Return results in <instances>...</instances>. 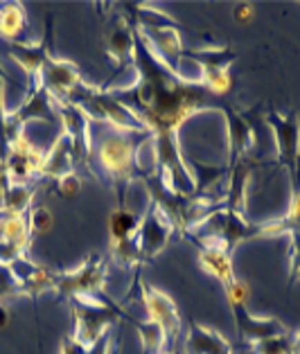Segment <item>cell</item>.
I'll list each match as a JSON object with an SVG mask.
<instances>
[{
	"label": "cell",
	"mask_w": 300,
	"mask_h": 354,
	"mask_svg": "<svg viewBox=\"0 0 300 354\" xmlns=\"http://www.w3.org/2000/svg\"><path fill=\"white\" fill-rule=\"evenodd\" d=\"M133 66L138 80L129 88L109 91L122 106L142 122L151 138H178L181 129L194 113L205 109L221 111L228 106L201 82H187L176 71L160 62L149 41L133 25Z\"/></svg>",
	"instance_id": "6da1fadb"
},
{
	"label": "cell",
	"mask_w": 300,
	"mask_h": 354,
	"mask_svg": "<svg viewBox=\"0 0 300 354\" xmlns=\"http://www.w3.org/2000/svg\"><path fill=\"white\" fill-rule=\"evenodd\" d=\"M149 140L151 133H122L115 129L102 138L97 147V165L104 174V183L115 187L118 208H124V192L131 185V180L142 176L138 162H135V153H138L140 145Z\"/></svg>",
	"instance_id": "7a4b0ae2"
},
{
	"label": "cell",
	"mask_w": 300,
	"mask_h": 354,
	"mask_svg": "<svg viewBox=\"0 0 300 354\" xmlns=\"http://www.w3.org/2000/svg\"><path fill=\"white\" fill-rule=\"evenodd\" d=\"M104 284H106V260L100 253H93L75 271L59 273L55 291L68 300L106 302L100 298L102 291H104Z\"/></svg>",
	"instance_id": "3957f363"
},
{
	"label": "cell",
	"mask_w": 300,
	"mask_h": 354,
	"mask_svg": "<svg viewBox=\"0 0 300 354\" xmlns=\"http://www.w3.org/2000/svg\"><path fill=\"white\" fill-rule=\"evenodd\" d=\"M71 309L75 314L73 339L79 343L82 348H91V345L104 332H109V327L120 318V312L113 305H109V302L71 300Z\"/></svg>",
	"instance_id": "277c9868"
},
{
	"label": "cell",
	"mask_w": 300,
	"mask_h": 354,
	"mask_svg": "<svg viewBox=\"0 0 300 354\" xmlns=\"http://www.w3.org/2000/svg\"><path fill=\"white\" fill-rule=\"evenodd\" d=\"M187 59H194L196 64L203 68V77L201 84L208 88L210 93H214L217 97H224V95L230 93V73L228 68L233 66V62L237 59V53L230 46H221V48H205L199 50V53H185Z\"/></svg>",
	"instance_id": "5b68a950"
},
{
	"label": "cell",
	"mask_w": 300,
	"mask_h": 354,
	"mask_svg": "<svg viewBox=\"0 0 300 354\" xmlns=\"http://www.w3.org/2000/svg\"><path fill=\"white\" fill-rule=\"evenodd\" d=\"M264 122L271 127L273 136H276V147H278V167H287L294 171L298 160H300V118L296 111H289L287 115H280L276 109H269L262 115Z\"/></svg>",
	"instance_id": "8992f818"
},
{
	"label": "cell",
	"mask_w": 300,
	"mask_h": 354,
	"mask_svg": "<svg viewBox=\"0 0 300 354\" xmlns=\"http://www.w3.org/2000/svg\"><path fill=\"white\" fill-rule=\"evenodd\" d=\"M140 293L144 309L149 314V321L162 327L167 339V350L178 348V334H181V314H178L176 302L171 300L167 293L158 291L156 287H151L147 282H140Z\"/></svg>",
	"instance_id": "52a82bcc"
},
{
	"label": "cell",
	"mask_w": 300,
	"mask_h": 354,
	"mask_svg": "<svg viewBox=\"0 0 300 354\" xmlns=\"http://www.w3.org/2000/svg\"><path fill=\"white\" fill-rule=\"evenodd\" d=\"M174 232L176 228H174V223H171V219L151 201L147 212L142 214L140 230H138V235H135V241H138V246H140L142 262H151L153 257L169 244Z\"/></svg>",
	"instance_id": "ba28073f"
},
{
	"label": "cell",
	"mask_w": 300,
	"mask_h": 354,
	"mask_svg": "<svg viewBox=\"0 0 300 354\" xmlns=\"http://www.w3.org/2000/svg\"><path fill=\"white\" fill-rule=\"evenodd\" d=\"M30 223L28 217H5L0 219V264L12 266L19 260H28L30 248Z\"/></svg>",
	"instance_id": "9c48e42d"
},
{
	"label": "cell",
	"mask_w": 300,
	"mask_h": 354,
	"mask_svg": "<svg viewBox=\"0 0 300 354\" xmlns=\"http://www.w3.org/2000/svg\"><path fill=\"white\" fill-rule=\"evenodd\" d=\"M79 82L82 77L77 66L64 62V59H48V64L41 71V84L50 95V100H55V104H66Z\"/></svg>",
	"instance_id": "30bf717a"
},
{
	"label": "cell",
	"mask_w": 300,
	"mask_h": 354,
	"mask_svg": "<svg viewBox=\"0 0 300 354\" xmlns=\"http://www.w3.org/2000/svg\"><path fill=\"white\" fill-rule=\"evenodd\" d=\"M230 312H233L235 327L242 341L257 343L264 339H273V336L289 334L285 323L278 321L276 316H253L248 314L246 305H230Z\"/></svg>",
	"instance_id": "8fae6325"
},
{
	"label": "cell",
	"mask_w": 300,
	"mask_h": 354,
	"mask_svg": "<svg viewBox=\"0 0 300 354\" xmlns=\"http://www.w3.org/2000/svg\"><path fill=\"white\" fill-rule=\"evenodd\" d=\"M59 115L64 120V131L73 140V167L75 165H88L91 160V136H88V122L82 109L73 104H57Z\"/></svg>",
	"instance_id": "7c38bea8"
},
{
	"label": "cell",
	"mask_w": 300,
	"mask_h": 354,
	"mask_svg": "<svg viewBox=\"0 0 300 354\" xmlns=\"http://www.w3.org/2000/svg\"><path fill=\"white\" fill-rule=\"evenodd\" d=\"M50 41H53V30H50V16H48V28H46V37H43V41H39V43H19V41L10 43V57L19 66H23V71L28 73L30 84L41 80L43 66H46L48 59H50Z\"/></svg>",
	"instance_id": "4fadbf2b"
},
{
	"label": "cell",
	"mask_w": 300,
	"mask_h": 354,
	"mask_svg": "<svg viewBox=\"0 0 300 354\" xmlns=\"http://www.w3.org/2000/svg\"><path fill=\"white\" fill-rule=\"evenodd\" d=\"M106 53L115 62V73L133 64V23L129 16H115L109 25Z\"/></svg>",
	"instance_id": "5bb4252c"
},
{
	"label": "cell",
	"mask_w": 300,
	"mask_h": 354,
	"mask_svg": "<svg viewBox=\"0 0 300 354\" xmlns=\"http://www.w3.org/2000/svg\"><path fill=\"white\" fill-rule=\"evenodd\" d=\"M224 118L228 129V167H233L235 162L244 160L246 151L255 145V136L244 115H239L230 104L224 109Z\"/></svg>",
	"instance_id": "9a60e30c"
},
{
	"label": "cell",
	"mask_w": 300,
	"mask_h": 354,
	"mask_svg": "<svg viewBox=\"0 0 300 354\" xmlns=\"http://www.w3.org/2000/svg\"><path fill=\"white\" fill-rule=\"evenodd\" d=\"M12 271L21 284L23 296L34 298L46 291H55V287H57V273L46 269V266H37L28 260H19L12 264Z\"/></svg>",
	"instance_id": "2e32d148"
},
{
	"label": "cell",
	"mask_w": 300,
	"mask_h": 354,
	"mask_svg": "<svg viewBox=\"0 0 300 354\" xmlns=\"http://www.w3.org/2000/svg\"><path fill=\"white\" fill-rule=\"evenodd\" d=\"M138 28V25H135ZM142 37L149 41L151 50L156 53L160 62H165L171 71H176V64L181 62V34L176 28H138ZM178 73V71H176Z\"/></svg>",
	"instance_id": "e0dca14e"
},
{
	"label": "cell",
	"mask_w": 300,
	"mask_h": 354,
	"mask_svg": "<svg viewBox=\"0 0 300 354\" xmlns=\"http://www.w3.org/2000/svg\"><path fill=\"white\" fill-rule=\"evenodd\" d=\"M183 354H233V348L217 330L192 321L183 343Z\"/></svg>",
	"instance_id": "ac0fdd59"
},
{
	"label": "cell",
	"mask_w": 300,
	"mask_h": 354,
	"mask_svg": "<svg viewBox=\"0 0 300 354\" xmlns=\"http://www.w3.org/2000/svg\"><path fill=\"white\" fill-rule=\"evenodd\" d=\"M73 171V140L66 131L57 138L53 149L43 153L39 176H50V178H62Z\"/></svg>",
	"instance_id": "d6986e66"
},
{
	"label": "cell",
	"mask_w": 300,
	"mask_h": 354,
	"mask_svg": "<svg viewBox=\"0 0 300 354\" xmlns=\"http://www.w3.org/2000/svg\"><path fill=\"white\" fill-rule=\"evenodd\" d=\"M230 169V183H228V192L221 201V208L228 210V212H235V214H242L246 212V180L248 174H251V165L246 160H239L235 162Z\"/></svg>",
	"instance_id": "ffe728a7"
},
{
	"label": "cell",
	"mask_w": 300,
	"mask_h": 354,
	"mask_svg": "<svg viewBox=\"0 0 300 354\" xmlns=\"http://www.w3.org/2000/svg\"><path fill=\"white\" fill-rule=\"evenodd\" d=\"M199 262H201V269L205 273L214 275L224 289L235 280L233 262H230L228 250L219 248V246H199Z\"/></svg>",
	"instance_id": "44dd1931"
},
{
	"label": "cell",
	"mask_w": 300,
	"mask_h": 354,
	"mask_svg": "<svg viewBox=\"0 0 300 354\" xmlns=\"http://www.w3.org/2000/svg\"><path fill=\"white\" fill-rule=\"evenodd\" d=\"M34 194H37L34 185H7L0 196V219L25 214L30 210Z\"/></svg>",
	"instance_id": "7402d4cb"
},
{
	"label": "cell",
	"mask_w": 300,
	"mask_h": 354,
	"mask_svg": "<svg viewBox=\"0 0 300 354\" xmlns=\"http://www.w3.org/2000/svg\"><path fill=\"white\" fill-rule=\"evenodd\" d=\"M111 260L122 269H133V266L142 264L140 246L135 237H124V239H111Z\"/></svg>",
	"instance_id": "603a6c76"
},
{
	"label": "cell",
	"mask_w": 300,
	"mask_h": 354,
	"mask_svg": "<svg viewBox=\"0 0 300 354\" xmlns=\"http://www.w3.org/2000/svg\"><path fill=\"white\" fill-rule=\"evenodd\" d=\"M142 214H133L126 208H118L109 219V230L111 239H124V237H135L140 230Z\"/></svg>",
	"instance_id": "cb8c5ba5"
},
{
	"label": "cell",
	"mask_w": 300,
	"mask_h": 354,
	"mask_svg": "<svg viewBox=\"0 0 300 354\" xmlns=\"http://www.w3.org/2000/svg\"><path fill=\"white\" fill-rule=\"evenodd\" d=\"M133 327L138 330L140 334V341H142V348H144V354H158L162 350H167V339H165V332H162V327L156 325L153 321H131Z\"/></svg>",
	"instance_id": "d4e9b609"
},
{
	"label": "cell",
	"mask_w": 300,
	"mask_h": 354,
	"mask_svg": "<svg viewBox=\"0 0 300 354\" xmlns=\"http://www.w3.org/2000/svg\"><path fill=\"white\" fill-rule=\"evenodd\" d=\"M25 28V10L21 5H5L0 10V37L7 41H16Z\"/></svg>",
	"instance_id": "484cf974"
},
{
	"label": "cell",
	"mask_w": 300,
	"mask_h": 354,
	"mask_svg": "<svg viewBox=\"0 0 300 354\" xmlns=\"http://www.w3.org/2000/svg\"><path fill=\"white\" fill-rule=\"evenodd\" d=\"M291 178V201H289V212L285 217H280L282 223H285L287 235L294 230H300V160L294 171H289Z\"/></svg>",
	"instance_id": "4316f807"
},
{
	"label": "cell",
	"mask_w": 300,
	"mask_h": 354,
	"mask_svg": "<svg viewBox=\"0 0 300 354\" xmlns=\"http://www.w3.org/2000/svg\"><path fill=\"white\" fill-rule=\"evenodd\" d=\"M28 223H30L32 235H43V232H48L50 228H53L55 217H53V212L46 208V205H34V208L30 210Z\"/></svg>",
	"instance_id": "83f0119b"
},
{
	"label": "cell",
	"mask_w": 300,
	"mask_h": 354,
	"mask_svg": "<svg viewBox=\"0 0 300 354\" xmlns=\"http://www.w3.org/2000/svg\"><path fill=\"white\" fill-rule=\"evenodd\" d=\"M253 354H291V345H289V334L282 336H273V339H264L251 343Z\"/></svg>",
	"instance_id": "f1b7e54d"
},
{
	"label": "cell",
	"mask_w": 300,
	"mask_h": 354,
	"mask_svg": "<svg viewBox=\"0 0 300 354\" xmlns=\"http://www.w3.org/2000/svg\"><path fill=\"white\" fill-rule=\"evenodd\" d=\"M55 189H57L59 196L66 198V201H73V198H77L82 192V180L77 178L75 171H71V174H66V176L55 180Z\"/></svg>",
	"instance_id": "f546056e"
},
{
	"label": "cell",
	"mask_w": 300,
	"mask_h": 354,
	"mask_svg": "<svg viewBox=\"0 0 300 354\" xmlns=\"http://www.w3.org/2000/svg\"><path fill=\"white\" fill-rule=\"evenodd\" d=\"M291 244V269H289V287L300 282V230L289 232Z\"/></svg>",
	"instance_id": "4dcf8cb0"
},
{
	"label": "cell",
	"mask_w": 300,
	"mask_h": 354,
	"mask_svg": "<svg viewBox=\"0 0 300 354\" xmlns=\"http://www.w3.org/2000/svg\"><path fill=\"white\" fill-rule=\"evenodd\" d=\"M224 291H226L228 305H246V300H248V284L246 282L235 278Z\"/></svg>",
	"instance_id": "1f68e13d"
},
{
	"label": "cell",
	"mask_w": 300,
	"mask_h": 354,
	"mask_svg": "<svg viewBox=\"0 0 300 354\" xmlns=\"http://www.w3.org/2000/svg\"><path fill=\"white\" fill-rule=\"evenodd\" d=\"M109 350H111V332H104L91 348H86L84 354H109Z\"/></svg>",
	"instance_id": "d6a6232c"
},
{
	"label": "cell",
	"mask_w": 300,
	"mask_h": 354,
	"mask_svg": "<svg viewBox=\"0 0 300 354\" xmlns=\"http://www.w3.org/2000/svg\"><path fill=\"white\" fill-rule=\"evenodd\" d=\"M86 348H82L79 343H77L73 336H68V339H64L62 343V354H84Z\"/></svg>",
	"instance_id": "836d02e7"
},
{
	"label": "cell",
	"mask_w": 300,
	"mask_h": 354,
	"mask_svg": "<svg viewBox=\"0 0 300 354\" xmlns=\"http://www.w3.org/2000/svg\"><path fill=\"white\" fill-rule=\"evenodd\" d=\"M289 345H291V354H300V330L289 334Z\"/></svg>",
	"instance_id": "e575fe53"
},
{
	"label": "cell",
	"mask_w": 300,
	"mask_h": 354,
	"mask_svg": "<svg viewBox=\"0 0 300 354\" xmlns=\"http://www.w3.org/2000/svg\"><path fill=\"white\" fill-rule=\"evenodd\" d=\"M253 14V10L248 5H239L237 10H235V19L237 21H242V19H246V16H251Z\"/></svg>",
	"instance_id": "d590c367"
},
{
	"label": "cell",
	"mask_w": 300,
	"mask_h": 354,
	"mask_svg": "<svg viewBox=\"0 0 300 354\" xmlns=\"http://www.w3.org/2000/svg\"><path fill=\"white\" fill-rule=\"evenodd\" d=\"M7 323H10V312H7V307L0 302V330H3Z\"/></svg>",
	"instance_id": "8d00e7d4"
},
{
	"label": "cell",
	"mask_w": 300,
	"mask_h": 354,
	"mask_svg": "<svg viewBox=\"0 0 300 354\" xmlns=\"http://www.w3.org/2000/svg\"><path fill=\"white\" fill-rule=\"evenodd\" d=\"M183 350L181 348H174V350H162V352H158V354H181Z\"/></svg>",
	"instance_id": "74e56055"
}]
</instances>
